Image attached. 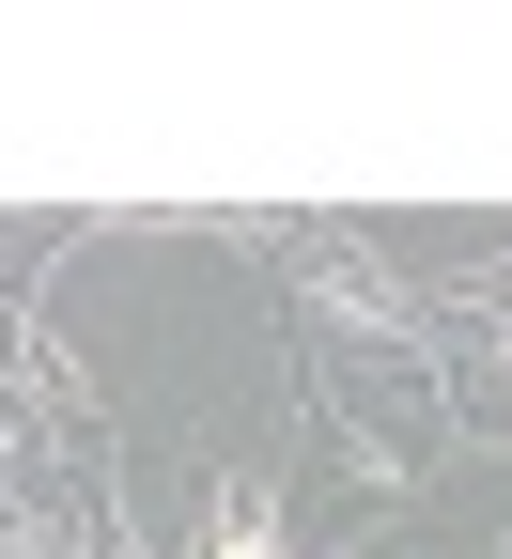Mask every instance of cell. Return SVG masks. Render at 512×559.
Masks as SVG:
<instances>
[{"instance_id":"6da1fadb","label":"cell","mask_w":512,"mask_h":559,"mask_svg":"<svg viewBox=\"0 0 512 559\" xmlns=\"http://www.w3.org/2000/svg\"><path fill=\"white\" fill-rule=\"evenodd\" d=\"M217 559H279V528H264V513H234V528H217Z\"/></svg>"}]
</instances>
